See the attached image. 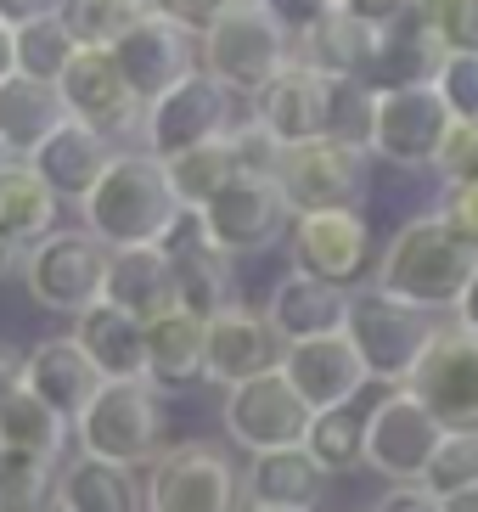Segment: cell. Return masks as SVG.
<instances>
[{
	"mask_svg": "<svg viewBox=\"0 0 478 512\" xmlns=\"http://www.w3.org/2000/svg\"><path fill=\"white\" fill-rule=\"evenodd\" d=\"M377 512H439V496L422 484H394L389 496L377 501Z\"/></svg>",
	"mask_w": 478,
	"mask_h": 512,
	"instance_id": "f6af8a7d",
	"label": "cell"
},
{
	"mask_svg": "<svg viewBox=\"0 0 478 512\" xmlns=\"http://www.w3.org/2000/svg\"><path fill=\"white\" fill-rule=\"evenodd\" d=\"M456 327L478 338V271H473V282H467V293L456 299Z\"/></svg>",
	"mask_w": 478,
	"mask_h": 512,
	"instance_id": "c3c4849f",
	"label": "cell"
},
{
	"mask_svg": "<svg viewBox=\"0 0 478 512\" xmlns=\"http://www.w3.org/2000/svg\"><path fill=\"white\" fill-rule=\"evenodd\" d=\"M74 344L90 355L102 383H135L147 377V321L119 310V304L96 299L90 310L74 316Z\"/></svg>",
	"mask_w": 478,
	"mask_h": 512,
	"instance_id": "7402d4cb",
	"label": "cell"
},
{
	"mask_svg": "<svg viewBox=\"0 0 478 512\" xmlns=\"http://www.w3.org/2000/svg\"><path fill=\"white\" fill-rule=\"evenodd\" d=\"M304 451L321 473H349V467L366 462V417L360 411H315L310 434H304Z\"/></svg>",
	"mask_w": 478,
	"mask_h": 512,
	"instance_id": "d6a6232c",
	"label": "cell"
},
{
	"mask_svg": "<svg viewBox=\"0 0 478 512\" xmlns=\"http://www.w3.org/2000/svg\"><path fill=\"white\" fill-rule=\"evenodd\" d=\"M248 512H270V507H248Z\"/></svg>",
	"mask_w": 478,
	"mask_h": 512,
	"instance_id": "11a10c76",
	"label": "cell"
},
{
	"mask_svg": "<svg viewBox=\"0 0 478 512\" xmlns=\"http://www.w3.org/2000/svg\"><path fill=\"white\" fill-rule=\"evenodd\" d=\"M164 169H169V186H175V197L186 209H209V197L237 175V158H231L225 141H214V147H197V152H186V158H175V164H164Z\"/></svg>",
	"mask_w": 478,
	"mask_h": 512,
	"instance_id": "8d00e7d4",
	"label": "cell"
},
{
	"mask_svg": "<svg viewBox=\"0 0 478 512\" xmlns=\"http://www.w3.org/2000/svg\"><path fill=\"white\" fill-rule=\"evenodd\" d=\"M124 6H141V12H147V0H124Z\"/></svg>",
	"mask_w": 478,
	"mask_h": 512,
	"instance_id": "db71d44e",
	"label": "cell"
},
{
	"mask_svg": "<svg viewBox=\"0 0 478 512\" xmlns=\"http://www.w3.org/2000/svg\"><path fill=\"white\" fill-rule=\"evenodd\" d=\"M450 57H478V0H417Z\"/></svg>",
	"mask_w": 478,
	"mask_h": 512,
	"instance_id": "f35d334b",
	"label": "cell"
},
{
	"mask_svg": "<svg viewBox=\"0 0 478 512\" xmlns=\"http://www.w3.org/2000/svg\"><path fill=\"white\" fill-rule=\"evenodd\" d=\"M439 96H445L450 119L456 124H478V57H450L439 68Z\"/></svg>",
	"mask_w": 478,
	"mask_h": 512,
	"instance_id": "b9f144b4",
	"label": "cell"
},
{
	"mask_svg": "<svg viewBox=\"0 0 478 512\" xmlns=\"http://www.w3.org/2000/svg\"><path fill=\"white\" fill-rule=\"evenodd\" d=\"M439 512H478V484H467L456 496H439Z\"/></svg>",
	"mask_w": 478,
	"mask_h": 512,
	"instance_id": "f907efd6",
	"label": "cell"
},
{
	"mask_svg": "<svg viewBox=\"0 0 478 512\" xmlns=\"http://www.w3.org/2000/svg\"><path fill=\"white\" fill-rule=\"evenodd\" d=\"M259 12L287 34V46H304V40L338 12V0H259Z\"/></svg>",
	"mask_w": 478,
	"mask_h": 512,
	"instance_id": "ab89813d",
	"label": "cell"
},
{
	"mask_svg": "<svg viewBox=\"0 0 478 512\" xmlns=\"http://www.w3.org/2000/svg\"><path fill=\"white\" fill-rule=\"evenodd\" d=\"M237 467L225 462V451L192 439L175 445L152 462L147 479V512H237Z\"/></svg>",
	"mask_w": 478,
	"mask_h": 512,
	"instance_id": "5bb4252c",
	"label": "cell"
},
{
	"mask_svg": "<svg viewBox=\"0 0 478 512\" xmlns=\"http://www.w3.org/2000/svg\"><path fill=\"white\" fill-rule=\"evenodd\" d=\"M62 490L57 456H34L0 445V512H51Z\"/></svg>",
	"mask_w": 478,
	"mask_h": 512,
	"instance_id": "1f68e13d",
	"label": "cell"
},
{
	"mask_svg": "<svg viewBox=\"0 0 478 512\" xmlns=\"http://www.w3.org/2000/svg\"><path fill=\"white\" fill-rule=\"evenodd\" d=\"M6 164H17V158H12V152H6V141H0V169H6Z\"/></svg>",
	"mask_w": 478,
	"mask_h": 512,
	"instance_id": "f5cc1de1",
	"label": "cell"
},
{
	"mask_svg": "<svg viewBox=\"0 0 478 512\" xmlns=\"http://www.w3.org/2000/svg\"><path fill=\"white\" fill-rule=\"evenodd\" d=\"M57 91H62L68 119L96 130L102 141H119L135 124V113H141V102L130 96V85H124V74L113 68L107 51H79L68 62V74L57 79Z\"/></svg>",
	"mask_w": 478,
	"mask_h": 512,
	"instance_id": "ac0fdd59",
	"label": "cell"
},
{
	"mask_svg": "<svg viewBox=\"0 0 478 512\" xmlns=\"http://www.w3.org/2000/svg\"><path fill=\"white\" fill-rule=\"evenodd\" d=\"M434 169H445L450 186H478V124H456V130H450V141H445Z\"/></svg>",
	"mask_w": 478,
	"mask_h": 512,
	"instance_id": "7bdbcfd3",
	"label": "cell"
},
{
	"mask_svg": "<svg viewBox=\"0 0 478 512\" xmlns=\"http://www.w3.org/2000/svg\"><path fill=\"white\" fill-rule=\"evenodd\" d=\"M107 164H113V141H102L96 130H85V124H74V119L62 124L57 136L29 158V169L51 186V192H57V203H62V197L85 203V192L102 181Z\"/></svg>",
	"mask_w": 478,
	"mask_h": 512,
	"instance_id": "484cf974",
	"label": "cell"
},
{
	"mask_svg": "<svg viewBox=\"0 0 478 512\" xmlns=\"http://www.w3.org/2000/svg\"><path fill=\"white\" fill-rule=\"evenodd\" d=\"M62 124H68V107H62L57 85L29 79V74H12L0 85V141H6V152L17 164H29Z\"/></svg>",
	"mask_w": 478,
	"mask_h": 512,
	"instance_id": "d4e9b609",
	"label": "cell"
},
{
	"mask_svg": "<svg viewBox=\"0 0 478 512\" xmlns=\"http://www.w3.org/2000/svg\"><path fill=\"white\" fill-rule=\"evenodd\" d=\"M231 102L237 96L225 91L220 79H209L203 68L186 74L175 91H164L147 107V152L158 164H175L186 152L225 141L231 136Z\"/></svg>",
	"mask_w": 478,
	"mask_h": 512,
	"instance_id": "ba28073f",
	"label": "cell"
},
{
	"mask_svg": "<svg viewBox=\"0 0 478 512\" xmlns=\"http://www.w3.org/2000/svg\"><path fill=\"white\" fill-rule=\"evenodd\" d=\"M203 338H209V321L164 304L158 316L147 321V383L152 389H186L203 377Z\"/></svg>",
	"mask_w": 478,
	"mask_h": 512,
	"instance_id": "4316f807",
	"label": "cell"
},
{
	"mask_svg": "<svg viewBox=\"0 0 478 512\" xmlns=\"http://www.w3.org/2000/svg\"><path fill=\"white\" fill-rule=\"evenodd\" d=\"M360 85H338V79L315 74L310 62H287L282 74L259 91V130L276 147H310V141H349L344 136V96H355Z\"/></svg>",
	"mask_w": 478,
	"mask_h": 512,
	"instance_id": "5b68a950",
	"label": "cell"
},
{
	"mask_svg": "<svg viewBox=\"0 0 478 512\" xmlns=\"http://www.w3.org/2000/svg\"><path fill=\"white\" fill-rule=\"evenodd\" d=\"M23 282H29L34 304L79 316V310H90L102 299V287H107V248L90 231H51L40 248H29Z\"/></svg>",
	"mask_w": 478,
	"mask_h": 512,
	"instance_id": "30bf717a",
	"label": "cell"
},
{
	"mask_svg": "<svg viewBox=\"0 0 478 512\" xmlns=\"http://www.w3.org/2000/svg\"><path fill=\"white\" fill-rule=\"evenodd\" d=\"M282 338L270 327L265 310H248V304H225L220 316L209 321V338H203V377L225 383V389H242L265 372H282Z\"/></svg>",
	"mask_w": 478,
	"mask_h": 512,
	"instance_id": "e0dca14e",
	"label": "cell"
},
{
	"mask_svg": "<svg viewBox=\"0 0 478 512\" xmlns=\"http://www.w3.org/2000/svg\"><path fill=\"white\" fill-rule=\"evenodd\" d=\"M135 17H141V6H124V0H62L57 6V23L79 51H113Z\"/></svg>",
	"mask_w": 478,
	"mask_h": 512,
	"instance_id": "d590c367",
	"label": "cell"
},
{
	"mask_svg": "<svg viewBox=\"0 0 478 512\" xmlns=\"http://www.w3.org/2000/svg\"><path fill=\"white\" fill-rule=\"evenodd\" d=\"M405 389L434 411L445 434H478V338L462 327H439Z\"/></svg>",
	"mask_w": 478,
	"mask_h": 512,
	"instance_id": "8fae6325",
	"label": "cell"
},
{
	"mask_svg": "<svg viewBox=\"0 0 478 512\" xmlns=\"http://www.w3.org/2000/svg\"><path fill=\"white\" fill-rule=\"evenodd\" d=\"M220 417H225V434L237 439L242 451L265 456V451H293V445H304L315 411L304 406L299 389L282 372H265L254 383H242V389H225Z\"/></svg>",
	"mask_w": 478,
	"mask_h": 512,
	"instance_id": "9a60e30c",
	"label": "cell"
},
{
	"mask_svg": "<svg viewBox=\"0 0 478 512\" xmlns=\"http://www.w3.org/2000/svg\"><path fill=\"white\" fill-rule=\"evenodd\" d=\"M467 484H478V434H445L434 462H428V473H422V490L456 496Z\"/></svg>",
	"mask_w": 478,
	"mask_h": 512,
	"instance_id": "74e56055",
	"label": "cell"
},
{
	"mask_svg": "<svg viewBox=\"0 0 478 512\" xmlns=\"http://www.w3.org/2000/svg\"><path fill=\"white\" fill-rule=\"evenodd\" d=\"M51 226H57V192L29 164H6L0 169V242L29 254L51 237Z\"/></svg>",
	"mask_w": 478,
	"mask_h": 512,
	"instance_id": "f546056e",
	"label": "cell"
},
{
	"mask_svg": "<svg viewBox=\"0 0 478 512\" xmlns=\"http://www.w3.org/2000/svg\"><path fill=\"white\" fill-rule=\"evenodd\" d=\"M445 428L411 389H389L366 417V462L394 484H422Z\"/></svg>",
	"mask_w": 478,
	"mask_h": 512,
	"instance_id": "7c38bea8",
	"label": "cell"
},
{
	"mask_svg": "<svg viewBox=\"0 0 478 512\" xmlns=\"http://www.w3.org/2000/svg\"><path fill=\"white\" fill-rule=\"evenodd\" d=\"M17 74V51H12V23H0V85Z\"/></svg>",
	"mask_w": 478,
	"mask_h": 512,
	"instance_id": "681fc988",
	"label": "cell"
},
{
	"mask_svg": "<svg viewBox=\"0 0 478 512\" xmlns=\"http://www.w3.org/2000/svg\"><path fill=\"white\" fill-rule=\"evenodd\" d=\"M242 490H248V507L315 512V501H321V490H327V473L310 462V451H304V445H293V451L254 456V467L242 473Z\"/></svg>",
	"mask_w": 478,
	"mask_h": 512,
	"instance_id": "83f0119b",
	"label": "cell"
},
{
	"mask_svg": "<svg viewBox=\"0 0 478 512\" xmlns=\"http://www.w3.org/2000/svg\"><path fill=\"white\" fill-rule=\"evenodd\" d=\"M12 51H17V74L45 79V85H57V79L68 74V62L79 57V46L68 40V29H62L57 17H29V23H17Z\"/></svg>",
	"mask_w": 478,
	"mask_h": 512,
	"instance_id": "e575fe53",
	"label": "cell"
},
{
	"mask_svg": "<svg viewBox=\"0 0 478 512\" xmlns=\"http://www.w3.org/2000/svg\"><path fill=\"white\" fill-rule=\"evenodd\" d=\"M478 271V254L450 237V226L439 214H417L411 226H400V237L389 242V254L377 259V282L389 299H405L417 310H456V299L467 293Z\"/></svg>",
	"mask_w": 478,
	"mask_h": 512,
	"instance_id": "7a4b0ae2",
	"label": "cell"
},
{
	"mask_svg": "<svg viewBox=\"0 0 478 512\" xmlns=\"http://www.w3.org/2000/svg\"><path fill=\"white\" fill-rule=\"evenodd\" d=\"M23 259H29V254H23V248H12V242H0V282H6V276H17V271H23Z\"/></svg>",
	"mask_w": 478,
	"mask_h": 512,
	"instance_id": "816d5d0a",
	"label": "cell"
},
{
	"mask_svg": "<svg viewBox=\"0 0 478 512\" xmlns=\"http://www.w3.org/2000/svg\"><path fill=\"white\" fill-rule=\"evenodd\" d=\"M439 220L450 226V237L478 254V186H445V203H439Z\"/></svg>",
	"mask_w": 478,
	"mask_h": 512,
	"instance_id": "ee69618b",
	"label": "cell"
},
{
	"mask_svg": "<svg viewBox=\"0 0 478 512\" xmlns=\"http://www.w3.org/2000/svg\"><path fill=\"white\" fill-rule=\"evenodd\" d=\"M293 214H327V209H355L366 197V152L360 141H310V147H287L276 164Z\"/></svg>",
	"mask_w": 478,
	"mask_h": 512,
	"instance_id": "9c48e42d",
	"label": "cell"
},
{
	"mask_svg": "<svg viewBox=\"0 0 478 512\" xmlns=\"http://www.w3.org/2000/svg\"><path fill=\"white\" fill-rule=\"evenodd\" d=\"M338 6H344V0H338Z\"/></svg>",
	"mask_w": 478,
	"mask_h": 512,
	"instance_id": "9f6ffc18",
	"label": "cell"
},
{
	"mask_svg": "<svg viewBox=\"0 0 478 512\" xmlns=\"http://www.w3.org/2000/svg\"><path fill=\"white\" fill-rule=\"evenodd\" d=\"M203 226H209V242L225 259L231 254H265L270 242L287 231V197L276 186V175H231L220 192L209 197Z\"/></svg>",
	"mask_w": 478,
	"mask_h": 512,
	"instance_id": "4fadbf2b",
	"label": "cell"
},
{
	"mask_svg": "<svg viewBox=\"0 0 478 512\" xmlns=\"http://www.w3.org/2000/svg\"><path fill=\"white\" fill-rule=\"evenodd\" d=\"M197 57H203V74L220 79L231 96H259L270 79L293 62L287 34L259 12V0H242L231 17H220L203 40H197Z\"/></svg>",
	"mask_w": 478,
	"mask_h": 512,
	"instance_id": "8992f818",
	"label": "cell"
},
{
	"mask_svg": "<svg viewBox=\"0 0 478 512\" xmlns=\"http://www.w3.org/2000/svg\"><path fill=\"white\" fill-rule=\"evenodd\" d=\"M265 316L276 327V338H282V349L315 344V338H338L349 321V287H332L310 271H293L276 282Z\"/></svg>",
	"mask_w": 478,
	"mask_h": 512,
	"instance_id": "44dd1931",
	"label": "cell"
},
{
	"mask_svg": "<svg viewBox=\"0 0 478 512\" xmlns=\"http://www.w3.org/2000/svg\"><path fill=\"white\" fill-rule=\"evenodd\" d=\"M23 389H29L34 400H45L62 422H79L85 406L102 394V372L90 366V355L74 344V338H45V344L29 349Z\"/></svg>",
	"mask_w": 478,
	"mask_h": 512,
	"instance_id": "603a6c76",
	"label": "cell"
},
{
	"mask_svg": "<svg viewBox=\"0 0 478 512\" xmlns=\"http://www.w3.org/2000/svg\"><path fill=\"white\" fill-rule=\"evenodd\" d=\"M107 57H113V68L124 74V85H130V96L141 107H152L164 91H175L186 74H197V62H192L197 40L180 34L175 23H164V17H152V12L135 17Z\"/></svg>",
	"mask_w": 478,
	"mask_h": 512,
	"instance_id": "2e32d148",
	"label": "cell"
},
{
	"mask_svg": "<svg viewBox=\"0 0 478 512\" xmlns=\"http://www.w3.org/2000/svg\"><path fill=\"white\" fill-rule=\"evenodd\" d=\"M282 377L299 389V400L310 411H344L366 389V366H360L355 344L344 332L338 338H315V344H293L282 355Z\"/></svg>",
	"mask_w": 478,
	"mask_h": 512,
	"instance_id": "ffe728a7",
	"label": "cell"
},
{
	"mask_svg": "<svg viewBox=\"0 0 478 512\" xmlns=\"http://www.w3.org/2000/svg\"><path fill=\"white\" fill-rule=\"evenodd\" d=\"M450 130H456V119H450L439 85L372 91V107H366V147L377 158H389L400 169H428V164H439Z\"/></svg>",
	"mask_w": 478,
	"mask_h": 512,
	"instance_id": "52a82bcc",
	"label": "cell"
},
{
	"mask_svg": "<svg viewBox=\"0 0 478 512\" xmlns=\"http://www.w3.org/2000/svg\"><path fill=\"white\" fill-rule=\"evenodd\" d=\"M57 512H141V490L124 467L79 456L74 467H62Z\"/></svg>",
	"mask_w": 478,
	"mask_h": 512,
	"instance_id": "4dcf8cb0",
	"label": "cell"
},
{
	"mask_svg": "<svg viewBox=\"0 0 478 512\" xmlns=\"http://www.w3.org/2000/svg\"><path fill=\"white\" fill-rule=\"evenodd\" d=\"M175 186H169V169L152 158V152H113V164L102 169V181L85 192L79 214H85V231L102 242L107 254L119 248H158L169 237V226L180 220Z\"/></svg>",
	"mask_w": 478,
	"mask_h": 512,
	"instance_id": "6da1fadb",
	"label": "cell"
},
{
	"mask_svg": "<svg viewBox=\"0 0 478 512\" xmlns=\"http://www.w3.org/2000/svg\"><path fill=\"white\" fill-rule=\"evenodd\" d=\"M102 299L141 321H152L164 304H175V276H169L164 248H119V254H107Z\"/></svg>",
	"mask_w": 478,
	"mask_h": 512,
	"instance_id": "f1b7e54d",
	"label": "cell"
},
{
	"mask_svg": "<svg viewBox=\"0 0 478 512\" xmlns=\"http://www.w3.org/2000/svg\"><path fill=\"white\" fill-rule=\"evenodd\" d=\"M293 271H310L332 287H349L366 259H372V231L360 220V209H327V214H299L293 231Z\"/></svg>",
	"mask_w": 478,
	"mask_h": 512,
	"instance_id": "d6986e66",
	"label": "cell"
},
{
	"mask_svg": "<svg viewBox=\"0 0 478 512\" xmlns=\"http://www.w3.org/2000/svg\"><path fill=\"white\" fill-rule=\"evenodd\" d=\"M304 57L315 74L338 79V85H360V91H372V74H377V51H383V29H372V23H360L355 12H338L321 23V29L304 40Z\"/></svg>",
	"mask_w": 478,
	"mask_h": 512,
	"instance_id": "cb8c5ba5",
	"label": "cell"
},
{
	"mask_svg": "<svg viewBox=\"0 0 478 512\" xmlns=\"http://www.w3.org/2000/svg\"><path fill=\"white\" fill-rule=\"evenodd\" d=\"M62 0H0V23H29V17H57Z\"/></svg>",
	"mask_w": 478,
	"mask_h": 512,
	"instance_id": "7dc6e473",
	"label": "cell"
},
{
	"mask_svg": "<svg viewBox=\"0 0 478 512\" xmlns=\"http://www.w3.org/2000/svg\"><path fill=\"white\" fill-rule=\"evenodd\" d=\"M0 445L34 451V456H62V445H68V422L45 406V400H34V394L23 389V394H12V400L0 406Z\"/></svg>",
	"mask_w": 478,
	"mask_h": 512,
	"instance_id": "836d02e7",
	"label": "cell"
},
{
	"mask_svg": "<svg viewBox=\"0 0 478 512\" xmlns=\"http://www.w3.org/2000/svg\"><path fill=\"white\" fill-rule=\"evenodd\" d=\"M344 338L355 344L366 377H383V383L405 389L411 372H417V361H422V349L439 338V321H434V310L389 299L383 287H360V293H349Z\"/></svg>",
	"mask_w": 478,
	"mask_h": 512,
	"instance_id": "3957f363",
	"label": "cell"
},
{
	"mask_svg": "<svg viewBox=\"0 0 478 512\" xmlns=\"http://www.w3.org/2000/svg\"><path fill=\"white\" fill-rule=\"evenodd\" d=\"M79 434V456L107 467H141L164 451V406H158V389L147 377L135 383H102V394L85 406V417L74 422Z\"/></svg>",
	"mask_w": 478,
	"mask_h": 512,
	"instance_id": "277c9868",
	"label": "cell"
},
{
	"mask_svg": "<svg viewBox=\"0 0 478 512\" xmlns=\"http://www.w3.org/2000/svg\"><path fill=\"white\" fill-rule=\"evenodd\" d=\"M23 372H29V355L0 338V406H6L12 394H23Z\"/></svg>",
	"mask_w": 478,
	"mask_h": 512,
	"instance_id": "bcb514c9",
	"label": "cell"
},
{
	"mask_svg": "<svg viewBox=\"0 0 478 512\" xmlns=\"http://www.w3.org/2000/svg\"><path fill=\"white\" fill-rule=\"evenodd\" d=\"M242 0H147L152 17H164V23H175L180 34H192V40H203V34L220 23V17H231Z\"/></svg>",
	"mask_w": 478,
	"mask_h": 512,
	"instance_id": "60d3db41",
	"label": "cell"
}]
</instances>
